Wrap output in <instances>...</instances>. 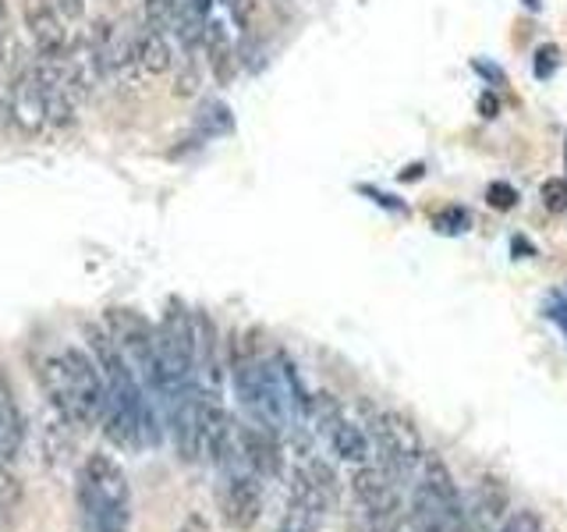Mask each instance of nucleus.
Returning a JSON list of instances; mask_svg holds the SVG:
<instances>
[{"label":"nucleus","mask_w":567,"mask_h":532,"mask_svg":"<svg viewBox=\"0 0 567 532\" xmlns=\"http://www.w3.org/2000/svg\"><path fill=\"white\" fill-rule=\"evenodd\" d=\"M43 387L53 408L75 426V430H93L103 426L106 412V380L93 351L85 348H61L43 362Z\"/></svg>","instance_id":"f257e3e1"},{"label":"nucleus","mask_w":567,"mask_h":532,"mask_svg":"<svg viewBox=\"0 0 567 532\" xmlns=\"http://www.w3.org/2000/svg\"><path fill=\"white\" fill-rule=\"evenodd\" d=\"M79 519L85 532H128L132 487L111 454H89L79 469Z\"/></svg>","instance_id":"f03ea898"},{"label":"nucleus","mask_w":567,"mask_h":532,"mask_svg":"<svg viewBox=\"0 0 567 532\" xmlns=\"http://www.w3.org/2000/svg\"><path fill=\"white\" fill-rule=\"evenodd\" d=\"M369 412V433L377 440V448L383 454V466L394 472V475H408L415 466H422V437L415 430V422L394 412V408H386V412Z\"/></svg>","instance_id":"7ed1b4c3"},{"label":"nucleus","mask_w":567,"mask_h":532,"mask_svg":"<svg viewBox=\"0 0 567 532\" xmlns=\"http://www.w3.org/2000/svg\"><path fill=\"white\" fill-rule=\"evenodd\" d=\"M106 334L114 337V345L124 351L132 369L142 372V380L156 390L159 355H156V327H150V319H142L132 309H106Z\"/></svg>","instance_id":"20e7f679"},{"label":"nucleus","mask_w":567,"mask_h":532,"mask_svg":"<svg viewBox=\"0 0 567 532\" xmlns=\"http://www.w3.org/2000/svg\"><path fill=\"white\" fill-rule=\"evenodd\" d=\"M220 519L235 532H248L262 519V479L252 469L227 466V479L220 487Z\"/></svg>","instance_id":"39448f33"},{"label":"nucleus","mask_w":567,"mask_h":532,"mask_svg":"<svg viewBox=\"0 0 567 532\" xmlns=\"http://www.w3.org/2000/svg\"><path fill=\"white\" fill-rule=\"evenodd\" d=\"M8 114L25 135H40L50 129V106H47V93H43L40 71H35V61L18 64L11 89H8Z\"/></svg>","instance_id":"423d86ee"},{"label":"nucleus","mask_w":567,"mask_h":532,"mask_svg":"<svg viewBox=\"0 0 567 532\" xmlns=\"http://www.w3.org/2000/svg\"><path fill=\"white\" fill-rule=\"evenodd\" d=\"M25 29L32 35L35 58L43 61H68L71 40L61 22V8L53 0H25Z\"/></svg>","instance_id":"0eeeda50"},{"label":"nucleus","mask_w":567,"mask_h":532,"mask_svg":"<svg viewBox=\"0 0 567 532\" xmlns=\"http://www.w3.org/2000/svg\"><path fill=\"white\" fill-rule=\"evenodd\" d=\"M351 493L369 519H390L401 508L398 475L386 466H359L351 475Z\"/></svg>","instance_id":"6e6552de"},{"label":"nucleus","mask_w":567,"mask_h":532,"mask_svg":"<svg viewBox=\"0 0 567 532\" xmlns=\"http://www.w3.org/2000/svg\"><path fill=\"white\" fill-rule=\"evenodd\" d=\"M238 458L245 469H252L259 479H277L284 469V454L277 433H270L259 422H245L238 426Z\"/></svg>","instance_id":"1a4fd4ad"},{"label":"nucleus","mask_w":567,"mask_h":532,"mask_svg":"<svg viewBox=\"0 0 567 532\" xmlns=\"http://www.w3.org/2000/svg\"><path fill=\"white\" fill-rule=\"evenodd\" d=\"M171 437L182 461L195 466L203 461V419H199V390H185L174 398V416H171Z\"/></svg>","instance_id":"9d476101"},{"label":"nucleus","mask_w":567,"mask_h":532,"mask_svg":"<svg viewBox=\"0 0 567 532\" xmlns=\"http://www.w3.org/2000/svg\"><path fill=\"white\" fill-rule=\"evenodd\" d=\"M135 61H138V71H146V75H167L171 64H174L167 32L153 29L150 22H142L135 29Z\"/></svg>","instance_id":"9b49d317"},{"label":"nucleus","mask_w":567,"mask_h":532,"mask_svg":"<svg viewBox=\"0 0 567 532\" xmlns=\"http://www.w3.org/2000/svg\"><path fill=\"white\" fill-rule=\"evenodd\" d=\"M25 440V426H22V412L11 398V387L0 377V461H14V454L22 451Z\"/></svg>","instance_id":"f8f14e48"},{"label":"nucleus","mask_w":567,"mask_h":532,"mask_svg":"<svg viewBox=\"0 0 567 532\" xmlns=\"http://www.w3.org/2000/svg\"><path fill=\"white\" fill-rule=\"evenodd\" d=\"M203 47H206L209 68H213V79H217L220 85H227L230 79H235V47H230V40H227V29L220 22H209Z\"/></svg>","instance_id":"ddd939ff"},{"label":"nucleus","mask_w":567,"mask_h":532,"mask_svg":"<svg viewBox=\"0 0 567 532\" xmlns=\"http://www.w3.org/2000/svg\"><path fill=\"white\" fill-rule=\"evenodd\" d=\"M327 440H330L333 454L341 458V461H351V466H365V458H369V437L354 422L344 419Z\"/></svg>","instance_id":"4468645a"},{"label":"nucleus","mask_w":567,"mask_h":532,"mask_svg":"<svg viewBox=\"0 0 567 532\" xmlns=\"http://www.w3.org/2000/svg\"><path fill=\"white\" fill-rule=\"evenodd\" d=\"M18 511H22V487L11 475L8 461H0V532L18 529Z\"/></svg>","instance_id":"2eb2a0df"},{"label":"nucleus","mask_w":567,"mask_h":532,"mask_svg":"<svg viewBox=\"0 0 567 532\" xmlns=\"http://www.w3.org/2000/svg\"><path fill=\"white\" fill-rule=\"evenodd\" d=\"M309 416L316 419V430L323 433V437H330L337 426L344 422V408H341V401L330 395V390H316V395H312V412Z\"/></svg>","instance_id":"dca6fc26"},{"label":"nucleus","mask_w":567,"mask_h":532,"mask_svg":"<svg viewBox=\"0 0 567 532\" xmlns=\"http://www.w3.org/2000/svg\"><path fill=\"white\" fill-rule=\"evenodd\" d=\"M316 529H319V514H312L309 508H301L295 501H288V508H284L277 522V532H316Z\"/></svg>","instance_id":"f3484780"},{"label":"nucleus","mask_w":567,"mask_h":532,"mask_svg":"<svg viewBox=\"0 0 567 532\" xmlns=\"http://www.w3.org/2000/svg\"><path fill=\"white\" fill-rule=\"evenodd\" d=\"M199 129L206 135H227L230 129H235V117H230V111H227L224 103L209 100L203 111H199Z\"/></svg>","instance_id":"a211bd4d"},{"label":"nucleus","mask_w":567,"mask_h":532,"mask_svg":"<svg viewBox=\"0 0 567 532\" xmlns=\"http://www.w3.org/2000/svg\"><path fill=\"white\" fill-rule=\"evenodd\" d=\"M306 469V475L312 479V483L319 487V493L327 497L330 501V508L337 504V497H341V483H337V475H333V469L327 466V461H319V458H312L309 466H301Z\"/></svg>","instance_id":"6ab92c4d"},{"label":"nucleus","mask_w":567,"mask_h":532,"mask_svg":"<svg viewBox=\"0 0 567 532\" xmlns=\"http://www.w3.org/2000/svg\"><path fill=\"white\" fill-rule=\"evenodd\" d=\"M433 231H440V235H465L472 217H468V209H461V206H447V209H440L433 213Z\"/></svg>","instance_id":"aec40b11"},{"label":"nucleus","mask_w":567,"mask_h":532,"mask_svg":"<svg viewBox=\"0 0 567 532\" xmlns=\"http://www.w3.org/2000/svg\"><path fill=\"white\" fill-rule=\"evenodd\" d=\"M539 195H543V206L549 213H564L567 209V182H564V177H546Z\"/></svg>","instance_id":"412c9836"},{"label":"nucleus","mask_w":567,"mask_h":532,"mask_svg":"<svg viewBox=\"0 0 567 532\" xmlns=\"http://www.w3.org/2000/svg\"><path fill=\"white\" fill-rule=\"evenodd\" d=\"M501 532H543V519L532 508H522L501 525Z\"/></svg>","instance_id":"4be33fe9"},{"label":"nucleus","mask_w":567,"mask_h":532,"mask_svg":"<svg viewBox=\"0 0 567 532\" xmlns=\"http://www.w3.org/2000/svg\"><path fill=\"white\" fill-rule=\"evenodd\" d=\"M486 203L493 209H511L514 203H518V188L507 185V182H489L486 185Z\"/></svg>","instance_id":"5701e85b"},{"label":"nucleus","mask_w":567,"mask_h":532,"mask_svg":"<svg viewBox=\"0 0 567 532\" xmlns=\"http://www.w3.org/2000/svg\"><path fill=\"white\" fill-rule=\"evenodd\" d=\"M557 64H560V50L554 43L536 50V79H549L557 71Z\"/></svg>","instance_id":"b1692460"},{"label":"nucleus","mask_w":567,"mask_h":532,"mask_svg":"<svg viewBox=\"0 0 567 532\" xmlns=\"http://www.w3.org/2000/svg\"><path fill=\"white\" fill-rule=\"evenodd\" d=\"M230 14H235V25L248 32L256 22V0H230Z\"/></svg>","instance_id":"393cba45"},{"label":"nucleus","mask_w":567,"mask_h":532,"mask_svg":"<svg viewBox=\"0 0 567 532\" xmlns=\"http://www.w3.org/2000/svg\"><path fill=\"white\" fill-rule=\"evenodd\" d=\"M546 316L554 319V324H560V330H564V337H567V301H564L560 295H549Z\"/></svg>","instance_id":"a878e982"},{"label":"nucleus","mask_w":567,"mask_h":532,"mask_svg":"<svg viewBox=\"0 0 567 532\" xmlns=\"http://www.w3.org/2000/svg\"><path fill=\"white\" fill-rule=\"evenodd\" d=\"M177 532H213V525H209V519L203 511H188L185 522L177 525Z\"/></svg>","instance_id":"bb28decb"},{"label":"nucleus","mask_w":567,"mask_h":532,"mask_svg":"<svg viewBox=\"0 0 567 532\" xmlns=\"http://www.w3.org/2000/svg\"><path fill=\"white\" fill-rule=\"evenodd\" d=\"M362 195H369L372 203H380V206L394 209V213H408V206H404V203H394V200H390L386 192H377V188H365V185H362Z\"/></svg>","instance_id":"cd10ccee"},{"label":"nucleus","mask_w":567,"mask_h":532,"mask_svg":"<svg viewBox=\"0 0 567 532\" xmlns=\"http://www.w3.org/2000/svg\"><path fill=\"white\" fill-rule=\"evenodd\" d=\"M386 532H425V529H422V522L415 519V514H401V519L390 522Z\"/></svg>","instance_id":"c85d7f7f"},{"label":"nucleus","mask_w":567,"mask_h":532,"mask_svg":"<svg viewBox=\"0 0 567 532\" xmlns=\"http://www.w3.org/2000/svg\"><path fill=\"white\" fill-rule=\"evenodd\" d=\"M478 114L496 117V114H501V100H496L493 93H483V96H478Z\"/></svg>","instance_id":"c756f323"},{"label":"nucleus","mask_w":567,"mask_h":532,"mask_svg":"<svg viewBox=\"0 0 567 532\" xmlns=\"http://www.w3.org/2000/svg\"><path fill=\"white\" fill-rule=\"evenodd\" d=\"M475 71H478V75L493 79L496 85H504V71H501V68H493V64H486V61H475Z\"/></svg>","instance_id":"7c9ffc66"},{"label":"nucleus","mask_w":567,"mask_h":532,"mask_svg":"<svg viewBox=\"0 0 567 532\" xmlns=\"http://www.w3.org/2000/svg\"><path fill=\"white\" fill-rule=\"evenodd\" d=\"M185 4H188L195 14H203V18H206V14H209V8H213V0H185Z\"/></svg>","instance_id":"2f4dec72"},{"label":"nucleus","mask_w":567,"mask_h":532,"mask_svg":"<svg viewBox=\"0 0 567 532\" xmlns=\"http://www.w3.org/2000/svg\"><path fill=\"white\" fill-rule=\"evenodd\" d=\"M422 177V164H412L408 171H401V182H419Z\"/></svg>","instance_id":"473e14b6"},{"label":"nucleus","mask_w":567,"mask_h":532,"mask_svg":"<svg viewBox=\"0 0 567 532\" xmlns=\"http://www.w3.org/2000/svg\"><path fill=\"white\" fill-rule=\"evenodd\" d=\"M525 4H528L532 11H536V8H539V0H525Z\"/></svg>","instance_id":"72a5a7b5"}]
</instances>
